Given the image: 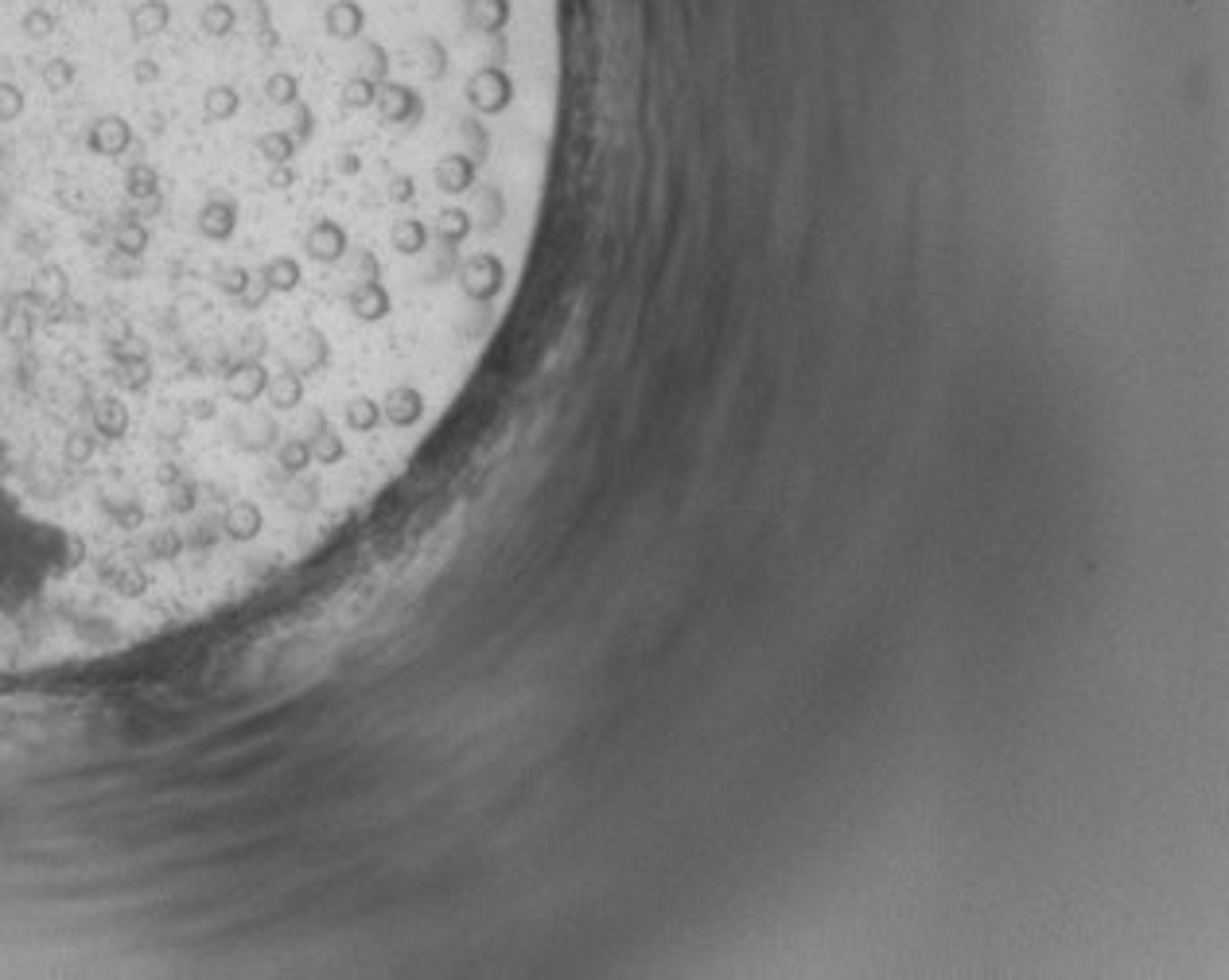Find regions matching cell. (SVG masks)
<instances>
[{
	"instance_id": "obj_1",
	"label": "cell",
	"mask_w": 1229,
	"mask_h": 980,
	"mask_svg": "<svg viewBox=\"0 0 1229 980\" xmlns=\"http://www.w3.org/2000/svg\"><path fill=\"white\" fill-rule=\"evenodd\" d=\"M168 24H172V4L168 0H141V4L129 9V35L137 44L160 40L168 32Z\"/></svg>"
},
{
	"instance_id": "obj_2",
	"label": "cell",
	"mask_w": 1229,
	"mask_h": 980,
	"mask_svg": "<svg viewBox=\"0 0 1229 980\" xmlns=\"http://www.w3.org/2000/svg\"><path fill=\"white\" fill-rule=\"evenodd\" d=\"M237 28V12L230 0H206L199 9V32L203 40H230Z\"/></svg>"
}]
</instances>
